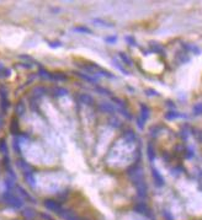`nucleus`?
<instances>
[{
  "label": "nucleus",
  "mask_w": 202,
  "mask_h": 220,
  "mask_svg": "<svg viewBox=\"0 0 202 220\" xmlns=\"http://www.w3.org/2000/svg\"><path fill=\"white\" fill-rule=\"evenodd\" d=\"M193 113H195L196 116L202 114V103H198V104H196V106L193 107Z\"/></svg>",
  "instance_id": "nucleus-4"
},
{
  "label": "nucleus",
  "mask_w": 202,
  "mask_h": 220,
  "mask_svg": "<svg viewBox=\"0 0 202 220\" xmlns=\"http://www.w3.org/2000/svg\"><path fill=\"white\" fill-rule=\"evenodd\" d=\"M140 117H142V123L148 119V117H149V109H148V107L142 106V116Z\"/></svg>",
  "instance_id": "nucleus-1"
},
{
  "label": "nucleus",
  "mask_w": 202,
  "mask_h": 220,
  "mask_svg": "<svg viewBox=\"0 0 202 220\" xmlns=\"http://www.w3.org/2000/svg\"><path fill=\"white\" fill-rule=\"evenodd\" d=\"M153 176H154V178L156 179V182H158V184H160V186H161L164 181H163V177H161V176L159 175V172H158L156 170H153Z\"/></svg>",
  "instance_id": "nucleus-3"
},
{
  "label": "nucleus",
  "mask_w": 202,
  "mask_h": 220,
  "mask_svg": "<svg viewBox=\"0 0 202 220\" xmlns=\"http://www.w3.org/2000/svg\"><path fill=\"white\" fill-rule=\"evenodd\" d=\"M127 41H128V42H129V43H132V44H133V45H135V41H134V39H133V38H131V37H129V38H127Z\"/></svg>",
  "instance_id": "nucleus-6"
},
{
  "label": "nucleus",
  "mask_w": 202,
  "mask_h": 220,
  "mask_svg": "<svg viewBox=\"0 0 202 220\" xmlns=\"http://www.w3.org/2000/svg\"><path fill=\"white\" fill-rule=\"evenodd\" d=\"M179 117H181V114L180 113H177V112H175V111H171V112H168L166 113V116H165V118L166 119H175V118H179Z\"/></svg>",
  "instance_id": "nucleus-2"
},
{
  "label": "nucleus",
  "mask_w": 202,
  "mask_h": 220,
  "mask_svg": "<svg viewBox=\"0 0 202 220\" xmlns=\"http://www.w3.org/2000/svg\"><path fill=\"white\" fill-rule=\"evenodd\" d=\"M148 156H149L150 160H153L154 156H155V151H154V149H153V145H149V146H148Z\"/></svg>",
  "instance_id": "nucleus-5"
}]
</instances>
